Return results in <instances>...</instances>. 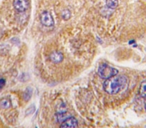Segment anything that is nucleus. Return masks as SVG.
I'll use <instances>...</instances> for the list:
<instances>
[{
    "mask_svg": "<svg viewBox=\"0 0 146 128\" xmlns=\"http://www.w3.org/2000/svg\"><path fill=\"white\" fill-rule=\"evenodd\" d=\"M129 85V79L124 75H115L112 77L106 79L104 83V90L110 95L119 93L126 89Z\"/></svg>",
    "mask_w": 146,
    "mask_h": 128,
    "instance_id": "1",
    "label": "nucleus"
},
{
    "mask_svg": "<svg viewBox=\"0 0 146 128\" xmlns=\"http://www.w3.org/2000/svg\"><path fill=\"white\" fill-rule=\"evenodd\" d=\"M119 73L118 70L113 68L107 64H101L98 69V74L103 79H109Z\"/></svg>",
    "mask_w": 146,
    "mask_h": 128,
    "instance_id": "2",
    "label": "nucleus"
},
{
    "mask_svg": "<svg viewBox=\"0 0 146 128\" xmlns=\"http://www.w3.org/2000/svg\"><path fill=\"white\" fill-rule=\"evenodd\" d=\"M40 22L45 27H52L54 24V18L48 11L43 12L40 15Z\"/></svg>",
    "mask_w": 146,
    "mask_h": 128,
    "instance_id": "3",
    "label": "nucleus"
},
{
    "mask_svg": "<svg viewBox=\"0 0 146 128\" xmlns=\"http://www.w3.org/2000/svg\"><path fill=\"white\" fill-rule=\"evenodd\" d=\"M13 8L19 13L25 12L29 7V0H13Z\"/></svg>",
    "mask_w": 146,
    "mask_h": 128,
    "instance_id": "4",
    "label": "nucleus"
},
{
    "mask_svg": "<svg viewBox=\"0 0 146 128\" xmlns=\"http://www.w3.org/2000/svg\"><path fill=\"white\" fill-rule=\"evenodd\" d=\"M61 127H69V128H74V127H78V121L73 117L72 116L70 117L67 118L66 120H64L61 124H60Z\"/></svg>",
    "mask_w": 146,
    "mask_h": 128,
    "instance_id": "5",
    "label": "nucleus"
},
{
    "mask_svg": "<svg viewBox=\"0 0 146 128\" xmlns=\"http://www.w3.org/2000/svg\"><path fill=\"white\" fill-rule=\"evenodd\" d=\"M49 59L53 63L58 64L64 60V55L59 51H54V52L51 53V55H49Z\"/></svg>",
    "mask_w": 146,
    "mask_h": 128,
    "instance_id": "6",
    "label": "nucleus"
},
{
    "mask_svg": "<svg viewBox=\"0 0 146 128\" xmlns=\"http://www.w3.org/2000/svg\"><path fill=\"white\" fill-rule=\"evenodd\" d=\"M71 117V115L70 114H68V113H66L65 111L64 112H58V113H57L56 114V119L57 121H58V122H63L64 120H66L67 118Z\"/></svg>",
    "mask_w": 146,
    "mask_h": 128,
    "instance_id": "7",
    "label": "nucleus"
},
{
    "mask_svg": "<svg viewBox=\"0 0 146 128\" xmlns=\"http://www.w3.org/2000/svg\"><path fill=\"white\" fill-rule=\"evenodd\" d=\"M106 6L110 9H115L118 5H119V1L118 0H106Z\"/></svg>",
    "mask_w": 146,
    "mask_h": 128,
    "instance_id": "8",
    "label": "nucleus"
},
{
    "mask_svg": "<svg viewBox=\"0 0 146 128\" xmlns=\"http://www.w3.org/2000/svg\"><path fill=\"white\" fill-rule=\"evenodd\" d=\"M11 102L9 99H3L0 101V107L3 109H8L11 107Z\"/></svg>",
    "mask_w": 146,
    "mask_h": 128,
    "instance_id": "9",
    "label": "nucleus"
},
{
    "mask_svg": "<svg viewBox=\"0 0 146 128\" xmlns=\"http://www.w3.org/2000/svg\"><path fill=\"white\" fill-rule=\"evenodd\" d=\"M32 93H33L32 92V89L30 87L27 88L26 91L23 93V99H24V101H29L31 98V96H32Z\"/></svg>",
    "mask_w": 146,
    "mask_h": 128,
    "instance_id": "10",
    "label": "nucleus"
},
{
    "mask_svg": "<svg viewBox=\"0 0 146 128\" xmlns=\"http://www.w3.org/2000/svg\"><path fill=\"white\" fill-rule=\"evenodd\" d=\"M61 16H62V18H63L64 20H68V19H69L70 17H71V12L69 11L68 9H64V11L62 12Z\"/></svg>",
    "mask_w": 146,
    "mask_h": 128,
    "instance_id": "11",
    "label": "nucleus"
},
{
    "mask_svg": "<svg viewBox=\"0 0 146 128\" xmlns=\"http://www.w3.org/2000/svg\"><path fill=\"white\" fill-rule=\"evenodd\" d=\"M145 88H146V82L144 81L141 83L140 85V95L143 98H145V95H146V91H145Z\"/></svg>",
    "mask_w": 146,
    "mask_h": 128,
    "instance_id": "12",
    "label": "nucleus"
},
{
    "mask_svg": "<svg viewBox=\"0 0 146 128\" xmlns=\"http://www.w3.org/2000/svg\"><path fill=\"white\" fill-rule=\"evenodd\" d=\"M5 85V80L4 79H0V89H2Z\"/></svg>",
    "mask_w": 146,
    "mask_h": 128,
    "instance_id": "13",
    "label": "nucleus"
}]
</instances>
